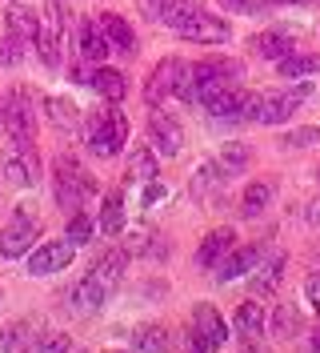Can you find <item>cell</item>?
Here are the masks:
<instances>
[{"label": "cell", "mask_w": 320, "mask_h": 353, "mask_svg": "<svg viewBox=\"0 0 320 353\" xmlns=\"http://www.w3.org/2000/svg\"><path fill=\"white\" fill-rule=\"evenodd\" d=\"M52 173H56L52 181H56V201H61V209H68V213H81L85 197H92V193H96V181L81 169V161H76L72 153L56 157Z\"/></svg>", "instance_id": "6da1fadb"}, {"label": "cell", "mask_w": 320, "mask_h": 353, "mask_svg": "<svg viewBox=\"0 0 320 353\" xmlns=\"http://www.w3.org/2000/svg\"><path fill=\"white\" fill-rule=\"evenodd\" d=\"M128 141V117L116 105L88 117V149L96 157H116Z\"/></svg>", "instance_id": "7a4b0ae2"}, {"label": "cell", "mask_w": 320, "mask_h": 353, "mask_svg": "<svg viewBox=\"0 0 320 353\" xmlns=\"http://www.w3.org/2000/svg\"><path fill=\"white\" fill-rule=\"evenodd\" d=\"M224 341H228L224 317L216 313V305L200 301V305L192 309V353H216Z\"/></svg>", "instance_id": "3957f363"}, {"label": "cell", "mask_w": 320, "mask_h": 353, "mask_svg": "<svg viewBox=\"0 0 320 353\" xmlns=\"http://www.w3.org/2000/svg\"><path fill=\"white\" fill-rule=\"evenodd\" d=\"M4 176H8L12 185H21V189L41 185V157H36V149L24 145V141H12V145L4 149Z\"/></svg>", "instance_id": "277c9868"}, {"label": "cell", "mask_w": 320, "mask_h": 353, "mask_svg": "<svg viewBox=\"0 0 320 353\" xmlns=\"http://www.w3.org/2000/svg\"><path fill=\"white\" fill-rule=\"evenodd\" d=\"M4 125L12 132V141H24V145L36 141V112H32V92L28 88H12V97L4 105Z\"/></svg>", "instance_id": "5b68a950"}, {"label": "cell", "mask_w": 320, "mask_h": 353, "mask_svg": "<svg viewBox=\"0 0 320 353\" xmlns=\"http://www.w3.org/2000/svg\"><path fill=\"white\" fill-rule=\"evenodd\" d=\"M36 237H41L36 217H32L28 209H21L17 217L0 229V257H24V253L36 245Z\"/></svg>", "instance_id": "8992f818"}, {"label": "cell", "mask_w": 320, "mask_h": 353, "mask_svg": "<svg viewBox=\"0 0 320 353\" xmlns=\"http://www.w3.org/2000/svg\"><path fill=\"white\" fill-rule=\"evenodd\" d=\"M72 257H76V245L68 241H41L36 249H32V257H28V273L32 277H48V273H61L64 265H72Z\"/></svg>", "instance_id": "52a82bcc"}, {"label": "cell", "mask_w": 320, "mask_h": 353, "mask_svg": "<svg viewBox=\"0 0 320 353\" xmlns=\"http://www.w3.org/2000/svg\"><path fill=\"white\" fill-rule=\"evenodd\" d=\"M184 41H192V44H224L228 37H233V28H228V21H220V17H209L204 8H196L189 21L176 28Z\"/></svg>", "instance_id": "ba28073f"}, {"label": "cell", "mask_w": 320, "mask_h": 353, "mask_svg": "<svg viewBox=\"0 0 320 353\" xmlns=\"http://www.w3.org/2000/svg\"><path fill=\"white\" fill-rule=\"evenodd\" d=\"M304 97H308V85L288 88V92H268V97H260V112H256V121H260V125H284V121L300 109Z\"/></svg>", "instance_id": "9c48e42d"}, {"label": "cell", "mask_w": 320, "mask_h": 353, "mask_svg": "<svg viewBox=\"0 0 320 353\" xmlns=\"http://www.w3.org/2000/svg\"><path fill=\"white\" fill-rule=\"evenodd\" d=\"M149 137H152V145H156L160 157H176L184 149V129H180V121L169 117V112H160V109H152V117H149Z\"/></svg>", "instance_id": "30bf717a"}, {"label": "cell", "mask_w": 320, "mask_h": 353, "mask_svg": "<svg viewBox=\"0 0 320 353\" xmlns=\"http://www.w3.org/2000/svg\"><path fill=\"white\" fill-rule=\"evenodd\" d=\"M180 65H184V61H176V57H164L160 65L152 68L149 85H145V101H149L152 109H156L164 97H172V92H176V77H180Z\"/></svg>", "instance_id": "8fae6325"}, {"label": "cell", "mask_w": 320, "mask_h": 353, "mask_svg": "<svg viewBox=\"0 0 320 353\" xmlns=\"http://www.w3.org/2000/svg\"><path fill=\"white\" fill-rule=\"evenodd\" d=\"M125 265H128V253L125 249H108L100 261L92 265V273H85L92 285L100 289V293H112V289L120 285V277H125Z\"/></svg>", "instance_id": "7c38bea8"}, {"label": "cell", "mask_w": 320, "mask_h": 353, "mask_svg": "<svg viewBox=\"0 0 320 353\" xmlns=\"http://www.w3.org/2000/svg\"><path fill=\"white\" fill-rule=\"evenodd\" d=\"M260 261H264V245H240V249H233L224 261L216 265V269H220L216 277H220V281H236V277L253 273Z\"/></svg>", "instance_id": "4fadbf2b"}, {"label": "cell", "mask_w": 320, "mask_h": 353, "mask_svg": "<svg viewBox=\"0 0 320 353\" xmlns=\"http://www.w3.org/2000/svg\"><path fill=\"white\" fill-rule=\"evenodd\" d=\"M233 333L244 341V345H253V341H260V337H264V305H260L256 297H248L244 305L236 309Z\"/></svg>", "instance_id": "5bb4252c"}, {"label": "cell", "mask_w": 320, "mask_h": 353, "mask_svg": "<svg viewBox=\"0 0 320 353\" xmlns=\"http://www.w3.org/2000/svg\"><path fill=\"white\" fill-rule=\"evenodd\" d=\"M236 249V233L233 229H213L204 241H200V253H196V265H204V269H216V265L224 261L228 253Z\"/></svg>", "instance_id": "9a60e30c"}, {"label": "cell", "mask_w": 320, "mask_h": 353, "mask_svg": "<svg viewBox=\"0 0 320 353\" xmlns=\"http://www.w3.org/2000/svg\"><path fill=\"white\" fill-rule=\"evenodd\" d=\"M244 77V65L240 61H228V57H209V61H200V65H192V81L200 85V81H240Z\"/></svg>", "instance_id": "2e32d148"}, {"label": "cell", "mask_w": 320, "mask_h": 353, "mask_svg": "<svg viewBox=\"0 0 320 353\" xmlns=\"http://www.w3.org/2000/svg\"><path fill=\"white\" fill-rule=\"evenodd\" d=\"M4 24H8L12 37L36 41V32H41V12H32L28 4H8V8H4Z\"/></svg>", "instance_id": "e0dca14e"}, {"label": "cell", "mask_w": 320, "mask_h": 353, "mask_svg": "<svg viewBox=\"0 0 320 353\" xmlns=\"http://www.w3.org/2000/svg\"><path fill=\"white\" fill-rule=\"evenodd\" d=\"M76 41H81V57L85 61H105L108 57V37H105V28H100V21H81V32H76Z\"/></svg>", "instance_id": "ac0fdd59"}, {"label": "cell", "mask_w": 320, "mask_h": 353, "mask_svg": "<svg viewBox=\"0 0 320 353\" xmlns=\"http://www.w3.org/2000/svg\"><path fill=\"white\" fill-rule=\"evenodd\" d=\"M256 57H264V61H284L288 52H292V37L288 32H256L253 41H248Z\"/></svg>", "instance_id": "d6986e66"}, {"label": "cell", "mask_w": 320, "mask_h": 353, "mask_svg": "<svg viewBox=\"0 0 320 353\" xmlns=\"http://www.w3.org/2000/svg\"><path fill=\"white\" fill-rule=\"evenodd\" d=\"M44 112H48L52 129H56V132H64V137H72V132L81 129V117H76V105H72V101H64V97H48V101H44Z\"/></svg>", "instance_id": "ffe728a7"}, {"label": "cell", "mask_w": 320, "mask_h": 353, "mask_svg": "<svg viewBox=\"0 0 320 353\" xmlns=\"http://www.w3.org/2000/svg\"><path fill=\"white\" fill-rule=\"evenodd\" d=\"M88 85L96 88L105 101H125V92H128V81H125V72H116V68H96L92 77H88Z\"/></svg>", "instance_id": "44dd1931"}, {"label": "cell", "mask_w": 320, "mask_h": 353, "mask_svg": "<svg viewBox=\"0 0 320 353\" xmlns=\"http://www.w3.org/2000/svg\"><path fill=\"white\" fill-rule=\"evenodd\" d=\"M125 229V197H120V189H112L105 193V209H100V233L105 237H116Z\"/></svg>", "instance_id": "7402d4cb"}, {"label": "cell", "mask_w": 320, "mask_h": 353, "mask_svg": "<svg viewBox=\"0 0 320 353\" xmlns=\"http://www.w3.org/2000/svg\"><path fill=\"white\" fill-rule=\"evenodd\" d=\"M253 293H273L280 285V273H284V253H268V261L253 269Z\"/></svg>", "instance_id": "603a6c76"}, {"label": "cell", "mask_w": 320, "mask_h": 353, "mask_svg": "<svg viewBox=\"0 0 320 353\" xmlns=\"http://www.w3.org/2000/svg\"><path fill=\"white\" fill-rule=\"evenodd\" d=\"M248 161H253V153H248V145H240V141H228L224 149H220V157H216V169L224 176H236L248 169Z\"/></svg>", "instance_id": "cb8c5ba5"}, {"label": "cell", "mask_w": 320, "mask_h": 353, "mask_svg": "<svg viewBox=\"0 0 320 353\" xmlns=\"http://www.w3.org/2000/svg\"><path fill=\"white\" fill-rule=\"evenodd\" d=\"M100 28H105V37L112 48H120V52H132V44H136V37H132V28H128L125 17H116V12H105L100 17Z\"/></svg>", "instance_id": "d4e9b609"}, {"label": "cell", "mask_w": 320, "mask_h": 353, "mask_svg": "<svg viewBox=\"0 0 320 353\" xmlns=\"http://www.w3.org/2000/svg\"><path fill=\"white\" fill-rule=\"evenodd\" d=\"M132 345H136V353H172V337L164 325H145V330H136Z\"/></svg>", "instance_id": "484cf974"}, {"label": "cell", "mask_w": 320, "mask_h": 353, "mask_svg": "<svg viewBox=\"0 0 320 353\" xmlns=\"http://www.w3.org/2000/svg\"><path fill=\"white\" fill-rule=\"evenodd\" d=\"M300 325H304V317H300V309L297 305H277L273 309V321H268V330H273V337H297Z\"/></svg>", "instance_id": "4316f807"}, {"label": "cell", "mask_w": 320, "mask_h": 353, "mask_svg": "<svg viewBox=\"0 0 320 353\" xmlns=\"http://www.w3.org/2000/svg\"><path fill=\"white\" fill-rule=\"evenodd\" d=\"M277 68H280V77H288V81L292 77H308V72H320V57L317 52H297L292 48L284 61H277Z\"/></svg>", "instance_id": "83f0119b"}, {"label": "cell", "mask_w": 320, "mask_h": 353, "mask_svg": "<svg viewBox=\"0 0 320 353\" xmlns=\"http://www.w3.org/2000/svg\"><path fill=\"white\" fill-rule=\"evenodd\" d=\"M268 201H273V185L268 181H253L244 189V217H260L268 209Z\"/></svg>", "instance_id": "f1b7e54d"}, {"label": "cell", "mask_w": 320, "mask_h": 353, "mask_svg": "<svg viewBox=\"0 0 320 353\" xmlns=\"http://www.w3.org/2000/svg\"><path fill=\"white\" fill-rule=\"evenodd\" d=\"M192 12H196V4H192V0H164V4L156 8V21L169 24V28H180Z\"/></svg>", "instance_id": "f546056e"}, {"label": "cell", "mask_w": 320, "mask_h": 353, "mask_svg": "<svg viewBox=\"0 0 320 353\" xmlns=\"http://www.w3.org/2000/svg\"><path fill=\"white\" fill-rule=\"evenodd\" d=\"M32 337H28V321H12L0 330V353H21Z\"/></svg>", "instance_id": "4dcf8cb0"}, {"label": "cell", "mask_w": 320, "mask_h": 353, "mask_svg": "<svg viewBox=\"0 0 320 353\" xmlns=\"http://www.w3.org/2000/svg\"><path fill=\"white\" fill-rule=\"evenodd\" d=\"M256 112H260V92H244V88H236L228 121H256Z\"/></svg>", "instance_id": "1f68e13d"}, {"label": "cell", "mask_w": 320, "mask_h": 353, "mask_svg": "<svg viewBox=\"0 0 320 353\" xmlns=\"http://www.w3.org/2000/svg\"><path fill=\"white\" fill-rule=\"evenodd\" d=\"M128 176H132V181H156V157L149 153V149H136V153H132V161H128Z\"/></svg>", "instance_id": "d6a6232c"}, {"label": "cell", "mask_w": 320, "mask_h": 353, "mask_svg": "<svg viewBox=\"0 0 320 353\" xmlns=\"http://www.w3.org/2000/svg\"><path fill=\"white\" fill-rule=\"evenodd\" d=\"M105 297H108V293H100V289L92 285L88 277L72 289V301H76V309H100V305H105Z\"/></svg>", "instance_id": "836d02e7"}, {"label": "cell", "mask_w": 320, "mask_h": 353, "mask_svg": "<svg viewBox=\"0 0 320 353\" xmlns=\"http://www.w3.org/2000/svg\"><path fill=\"white\" fill-rule=\"evenodd\" d=\"M280 145H284V149H308V145H320V129L300 125V129L284 132V137H280Z\"/></svg>", "instance_id": "e575fe53"}, {"label": "cell", "mask_w": 320, "mask_h": 353, "mask_svg": "<svg viewBox=\"0 0 320 353\" xmlns=\"http://www.w3.org/2000/svg\"><path fill=\"white\" fill-rule=\"evenodd\" d=\"M21 57H24V41L8 32V37L0 41V65H4V68H17V65H21Z\"/></svg>", "instance_id": "d590c367"}, {"label": "cell", "mask_w": 320, "mask_h": 353, "mask_svg": "<svg viewBox=\"0 0 320 353\" xmlns=\"http://www.w3.org/2000/svg\"><path fill=\"white\" fill-rule=\"evenodd\" d=\"M88 237H92V217H88V213H72V217H68V241L85 245Z\"/></svg>", "instance_id": "8d00e7d4"}, {"label": "cell", "mask_w": 320, "mask_h": 353, "mask_svg": "<svg viewBox=\"0 0 320 353\" xmlns=\"http://www.w3.org/2000/svg\"><path fill=\"white\" fill-rule=\"evenodd\" d=\"M28 353H68V337H64V333H44V337L32 341Z\"/></svg>", "instance_id": "74e56055"}, {"label": "cell", "mask_w": 320, "mask_h": 353, "mask_svg": "<svg viewBox=\"0 0 320 353\" xmlns=\"http://www.w3.org/2000/svg\"><path fill=\"white\" fill-rule=\"evenodd\" d=\"M149 249H152V229H132V233H128V245H125L128 257H140V253H149Z\"/></svg>", "instance_id": "f35d334b"}, {"label": "cell", "mask_w": 320, "mask_h": 353, "mask_svg": "<svg viewBox=\"0 0 320 353\" xmlns=\"http://www.w3.org/2000/svg\"><path fill=\"white\" fill-rule=\"evenodd\" d=\"M220 169H216V165H209V161H204V165H200V169H196V181H192V189H196V193H209V189H216V181H220Z\"/></svg>", "instance_id": "ab89813d"}, {"label": "cell", "mask_w": 320, "mask_h": 353, "mask_svg": "<svg viewBox=\"0 0 320 353\" xmlns=\"http://www.w3.org/2000/svg\"><path fill=\"white\" fill-rule=\"evenodd\" d=\"M220 8H228V12H260L264 0H220Z\"/></svg>", "instance_id": "60d3db41"}, {"label": "cell", "mask_w": 320, "mask_h": 353, "mask_svg": "<svg viewBox=\"0 0 320 353\" xmlns=\"http://www.w3.org/2000/svg\"><path fill=\"white\" fill-rule=\"evenodd\" d=\"M304 297H308V305L320 313V273H312V277L304 281Z\"/></svg>", "instance_id": "b9f144b4"}, {"label": "cell", "mask_w": 320, "mask_h": 353, "mask_svg": "<svg viewBox=\"0 0 320 353\" xmlns=\"http://www.w3.org/2000/svg\"><path fill=\"white\" fill-rule=\"evenodd\" d=\"M304 217L312 221V225H320V197L312 201V205H308V213H304Z\"/></svg>", "instance_id": "7bdbcfd3"}, {"label": "cell", "mask_w": 320, "mask_h": 353, "mask_svg": "<svg viewBox=\"0 0 320 353\" xmlns=\"http://www.w3.org/2000/svg\"><path fill=\"white\" fill-rule=\"evenodd\" d=\"M288 4H317V0H288Z\"/></svg>", "instance_id": "ee69618b"}, {"label": "cell", "mask_w": 320, "mask_h": 353, "mask_svg": "<svg viewBox=\"0 0 320 353\" xmlns=\"http://www.w3.org/2000/svg\"><path fill=\"white\" fill-rule=\"evenodd\" d=\"M0 121H4V109H0Z\"/></svg>", "instance_id": "f6af8a7d"}, {"label": "cell", "mask_w": 320, "mask_h": 353, "mask_svg": "<svg viewBox=\"0 0 320 353\" xmlns=\"http://www.w3.org/2000/svg\"><path fill=\"white\" fill-rule=\"evenodd\" d=\"M68 353H76V350H68Z\"/></svg>", "instance_id": "bcb514c9"}, {"label": "cell", "mask_w": 320, "mask_h": 353, "mask_svg": "<svg viewBox=\"0 0 320 353\" xmlns=\"http://www.w3.org/2000/svg\"><path fill=\"white\" fill-rule=\"evenodd\" d=\"M108 353H116V350H108Z\"/></svg>", "instance_id": "7dc6e473"}, {"label": "cell", "mask_w": 320, "mask_h": 353, "mask_svg": "<svg viewBox=\"0 0 320 353\" xmlns=\"http://www.w3.org/2000/svg\"><path fill=\"white\" fill-rule=\"evenodd\" d=\"M317 176H320V169H317Z\"/></svg>", "instance_id": "c3c4849f"}]
</instances>
